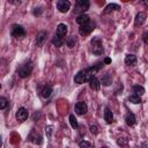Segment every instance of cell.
<instances>
[{
    "mask_svg": "<svg viewBox=\"0 0 148 148\" xmlns=\"http://www.w3.org/2000/svg\"><path fill=\"white\" fill-rule=\"evenodd\" d=\"M57 9L60 13H66L71 9V2L67 0H59L57 2Z\"/></svg>",
    "mask_w": 148,
    "mask_h": 148,
    "instance_id": "obj_8",
    "label": "cell"
},
{
    "mask_svg": "<svg viewBox=\"0 0 148 148\" xmlns=\"http://www.w3.org/2000/svg\"><path fill=\"white\" fill-rule=\"evenodd\" d=\"M28 116H29V112H28V110L25 109V108H20L17 111H16V114H15V117H16V119L20 121V123H23V121H25L27 119H28Z\"/></svg>",
    "mask_w": 148,
    "mask_h": 148,
    "instance_id": "obj_7",
    "label": "cell"
},
{
    "mask_svg": "<svg viewBox=\"0 0 148 148\" xmlns=\"http://www.w3.org/2000/svg\"><path fill=\"white\" fill-rule=\"evenodd\" d=\"M89 6H90V2L88 0H77L75 2V7L73 9V13L74 14H84V12L87 9H89Z\"/></svg>",
    "mask_w": 148,
    "mask_h": 148,
    "instance_id": "obj_3",
    "label": "cell"
},
{
    "mask_svg": "<svg viewBox=\"0 0 148 148\" xmlns=\"http://www.w3.org/2000/svg\"><path fill=\"white\" fill-rule=\"evenodd\" d=\"M133 92L136 96H141L145 94V88L142 86H133Z\"/></svg>",
    "mask_w": 148,
    "mask_h": 148,
    "instance_id": "obj_22",
    "label": "cell"
},
{
    "mask_svg": "<svg viewBox=\"0 0 148 148\" xmlns=\"http://www.w3.org/2000/svg\"><path fill=\"white\" fill-rule=\"evenodd\" d=\"M10 35H12V37H14L16 39H22L25 36V30L20 24H13L12 29H10Z\"/></svg>",
    "mask_w": 148,
    "mask_h": 148,
    "instance_id": "obj_5",
    "label": "cell"
},
{
    "mask_svg": "<svg viewBox=\"0 0 148 148\" xmlns=\"http://www.w3.org/2000/svg\"><path fill=\"white\" fill-rule=\"evenodd\" d=\"M142 148H147V143H146V142H143V145H142Z\"/></svg>",
    "mask_w": 148,
    "mask_h": 148,
    "instance_id": "obj_34",
    "label": "cell"
},
{
    "mask_svg": "<svg viewBox=\"0 0 148 148\" xmlns=\"http://www.w3.org/2000/svg\"><path fill=\"white\" fill-rule=\"evenodd\" d=\"M90 132L91 133H94V134H97L98 133V130H97V126H92V125H90Z\"/></svg>",
    "mask_w": 148,
    "mask_h": 148,
    "instance_id": "obj_29",
    "label": "cell"
},
{
    "mask_svg": "<svg viewBox=\"0 0 148 148\" xmlns=\"http://www.w3.org/2000/svg\"><path fill=\"white\" fill-rule=\"evenodd\" d=\"M102 83H103L104 86H110V84L112 83V77H111V75H110L109 73H106V74L102 77Z\"/></svg>",
    "mask_w": 148,
    "mask_h": 148,
    "instance_id": "obj_23",
    "label": "cell"
},
{
    "mask_svg": "<svg viewBox=\"0 0 148 148\" xmlns=\"http://www.w3.org/2000/svg\"><path fill=\"white\" fill-rule=\"evenodd\" d=\"M51 94H52V86L51 84H45L40 90V96L45 99L49 98L51 96Z\"/></svg>",
    "mask_w": 148,
    "mask_h": 148,
    "instance_id": "obj_11",
    "label": "cell"
},
{
    "mask_svg": "<svg viewBox=\"0 0 148 148\" xmlns=\"http://www.w3.org/2000/svg\"><path fill=\"white\" fill-rule=\"evenodd\" d=\"M32 69H34V64H32V61H31V60H27V61H24L23 64H21V65L18 66V68H17L16 72H17V75H18L20 77L24 79V77H28V76L31 74Z\"/></svg>",
    "mask_w": 148,
    "mask_h": 148,
    "instance_id": "obj_2",
    "label": "cell"
},
{
    "mask_svg": "<svg viewBox=\"0 0 148 148\" xmlns=\"http://www.w3.org/2000/svg\"><path fill=\"white\" fill-rule=\"evenodd\" d=\"M101 148H105V147H101Z\"/></svg>",
    "mask_w": 148,
    "mask_h": 148,
    "instance_id": "obj_36",
    "label": "cell"
},
{
    "mask_svg": "<svg viewBox=\"0 0 148 148\" xmlns=\"http://www.w3.org/2000/svg\"><path fill=\"white\" fill-rule=\"evenodd\" d=\"M146 17H147L146 13H139V14H136L135 20H134L135 25H141V24H143V23L146 22Z\"/></svg>",
    "mask_w": 148,
    "mask_h": 148,
    "instance_id": "obj_16",
    "label": "cell"
},
{
    "mask_svg": "<svg viewBox=\"0 0 148 148\" xmlns=\"http://www.w3.org/2000/svg\"><path fill=\"white\" fill-rule=\"evenodd\" d=\"M8 105V99L3 96H0V110H3Z\"/></svg>",
    "mask_w": 148,
    "mask_h": 148,
    "instance_id": "obj_27",
    "label": "cell"
},
{
    "mask_svg": "<svg viewBox=\"0 0 148 148\" xmlns=\"http://www.w3.org/2000/svg\"><path fill=\"white\" fill-rule=\"evenodd\" d=\"M104 120L108 124H111L113 121V113L111 112V110L109 108H105L104 109Z\"/></svg>",
    "mask_w": 148,
    "mask_h": 148,
    "instance_id": "obj_17",
    "label": "cell"
},
{
    "mask_svg": "<svg viewBox=\"0 0 148 148\" xmlns=\"http://www.w3.org/2000/svg\"><path fill=\"white\" fill-rule=\"evenodd\" d=\"M64 43H65V38H61L57 35H54V37L52 38V44L57 47H61L64 45Z\"/></svg>",
    "mask_w": 148,
    "mask_h": 148,
    "instance_id": "obj_20",
    "label": "cell"
},
{
    "mask_svg": "<svg viewBox=\"0 0 148 148\" xmlns=\"http://www.w3.org/2000/svg\"><path fill=\"white\" fill-rule=\"evenodd\" d=\"M9 3H13V5H20L21 1H9Z\"/></svg>",
    "mask_w": 148,
    "mask_h": 148,
    "instance_id": "obj_31",
    "label": "cell"
},
{
    "mask_svg": "<svg viewBox=\"0 0 148 148\" xmlns=\"http://www.w3.org/2000/svg\"><path fill=\"white\" fill-rule=\"evenodd\" d=\"M67 32H68V28H67V25H66L65 23H60V24H58V27H57V31H56V35H57V36L64 38V37L67 35Z\"/></svg>",
    "mask_w": 148,
    "mask_h": 148,
    "instance_id": "obj_10",
    "label": "cell"
},
{
    "mask_svg": "<svg viewBox=\"0 0 148 148\" xmlns=\"http://www.w3.org/2000/svg\"><path fill=\"white\" fill-rule=\"evenodd\" d=\"M95 29V23H88V24H84V25H80L79 28V34L81 36H88L89 34L92 32V30Z\"/></svg>",
    "mask_w": 148,
    "mask_h": 148,
    "instance_id": "obj_6",
    "label": "cell"
},
{
    "mask_svg": "<svg viewBox=\"0 0 148 148\" xmlns=\"http://www.w3.org/2000/svg\"><path fill=\"white\" fill-rule=\"evenodd\" d=\"M29 140H30L32 143H36V145H40V143L43 142L42 135H39V134L36 133V132H32V133L29 135Z\"/></svg>",
    "mask_w": 148,
    "mask_h": 148,
    "instance_id": "obj_15",
    "label": "cell"
},
{
    "mask_svg": "<svg viewBox=\"0 0 148 148\" xmlns=\"http://www.w3.org/2000/svg\"><path fill=\"white\" fill-rule=\"evenodd\" d=\"M1 145H2V140H1V136H0V148H1Z\"/></svg>",
    "mask_w": 148,
    "mask_h": 148,
    "instance_id": "obj_35",
    "label": "cell"
},
{
    "mask_svg": "<svg viewBox=\"0 0 148 148\" xmlns=\"http://www.w3.org/2000/svg\"><path fill=\"white\" fill-rule=\"evenodd\" d=\"M125 121L128 126H134L135 123H136V119H135V116L132 113V112H128L125 117Z\"/></svg>",
    "mask_w": 148,
    "mask_h": 148,
    "instance_id": "obj_18",
    "label": "cell"
},
{
    "mask_svg": "<svg viewBox=\"0 0 148 148\" xmlns=\"http://www.w3.org/2000/svg\"><path fill=\"white\" fill-rule=\"evenodd\" d=\"M0 88H1V84H0Z\"/></svg>",
    "mask_w": 148,
    "mask_h": 148,
    "instance_id": "obj_37",
    "label": "cell"
},
{
    "mask_svg": "<svg viewBox=\"0 0 148 148\" xmlns=\"http://www.w3.org/2000/svg\"><path fill=\"white\" fill-rule=\"evenodd\" d=\"M91 51L96 56H101L103 53V43L99 37H94L91 39Z\"/></svg>",
    "mask_w": 148,
    "mask_h": 148,
    "instance_id": "obj_4",
    "label": "cell"
},
{
    "mask_svg": "<svg viewBox=\"0 0 148 148\" xmlns=\"http://www.w3.org/2000/svg\"><path fill=\"white\" fill-rule=\"evenodd\" d=\"M136 62H138L136 56L131 54V53H130V54H126V57H125V64H126L127 66H135Z\"/></svg>",
    "mask_w": 148,
    "mask_h": 148,
    "instance_id": "obj_14",
    "label": "cell"
},
{
    "mask_svg": "<svg viewBox=\"0 0 148 148\" xmlns=\"http://www.w3.org/2000/svg\"><path fill=\"white\" fill-rule=\"evenodd\" d=\"M79 146H80V148H91V143L88 142V141H86V140L81 141V142L79 143Z\"/></svg>",
    "mask_w": 148,
    "mask_h": 148,
    "instance_id": "obj_28",
    "label": "cell"
},
{
    "mask_svg": "<svg viewBox=\"0 0 148 148\" xmlns=\"http://www.w3.org/2000/svg\"><path fill=\"white\" fill-rule=\"evenodd\" d=\"M88 82H89V87L92 90H99V88H101V81L96 76H92Z\"/></svg>",
    "mask_w": 148,
    "mask_h": 148,
    "instance_id": "obj_12",
    "label": "cell"
},
{
    "mask_svg": "<svg viewBox=\"0 0 148 148\" xmlns=\"http://www.w3.org/2000/svg\"><path fill=\"white\" fill-rule=\"evenodd\" d=\"M69 124H71V126L73 127V128H77V120H76V118L74 117V114H69Z\"/></svg>",
    "mask_w": 148,
    "mask_h": 148,
    "instance_id": "obj_26",
    "label": "cell"
},
{
    "mask_svg": "<svg viewBox=\"0 0 148 148\" xmlns=\"http://www.w3.org/2000/svg\"><path fill=\"white\" fill-rule=\"evenodd\" d=\"M128 101H130L131 103H133V104H139V103H141V97L133 94V95H131V96L128 97Z\"/></svg>",
    "mask_w": 148,
    "mask_h": 148,
    "instance_id": "obj_24",
    "label": "cell"
},
{
    "mask_svg": "<svg viewBox=\"0 0 148 148\" xmlns=\"http://www.w3.org/2000/svg\"><path fill=\"white\" fill-rule=\"evenodd\" d=\"M103 67V64H96L92 65L88 68H84L80 72H77V74L74 76V82L77 84H82L84 82H88L92 76H95V74Z\"/></svg>",
    "mask_w": 148,
    "mask_h": 148,
    "instance_id": "obj_1",
    "label": "cell"
},
{
    "mask_svg": "<svg viewBox=\"0 0 148 148\" xmlns=\"http://www.w3.org/2000/svg\"><path fill=\"white\" fill-rule=\"evenodd\" d=\"M119 9H120V6L119 5H117V3H109L105 7V9L103 10V14H109V13H111L113 10H119Z\"/></svg>",
    "mask_w": 148,
    "mask_h": 148,
    "instance_id": "obj_19",
    "label": "cell"
},
{
    "mask_svg": "<svg viewBox=\"0 0 148 148\" xmlns=\"http://www.w3.org/2000/svg\"><path fill=\"white\" fill-rule=\"evenodd\" d=\"M66 44H67L68 47H74V45L76 44V37H75V36L68 37V39L66 40Z\"/></svg>",
    "mask_w": 148,
    "mask_h": 148,
    "instance_id": "obj_25",
    "label": "cell"
},
{
    "mask_svg": "<svg viewBox=\"0 0 148 148\" xmlns=\"http://www.w3.org/2000/svg\"><path fill=\"white\" fill-rule=\"evenodd\" d=\"M51 130H52V126H47L46 127V132H47V136L51 135Z\"/></svg>",
    "mask_w": 148,
    "mask_h": 148,
    "instance_id": "obj_30",
    "label": "cell"
},
{
    "mask_svg": "<svg viewBox=\"0 0 148 148\" xmlns=\"http://www.w3.org/2000/svg\"><path fill=\"white\" fill-rule=\"evenodd\" d=\"M89 22H90V17H89L87 14H80V15H77V17H76V23H79L80 25L88 24Z\"/></svg>",
    "mask_w": 148,
    "mask_h": 148,
    "instance_id": "obj_13",
    "label": "cell"
},
{
    "mask_svg": "<svg viewBox=\"0 0 148 148\" xmlns=\"http://www.w3.org/2000/svg\"><path fill=\"white\" fill-rule=\"evenodd\" d=\"M143 42H145V44L147 43V32L143 34Z\"/></svg>",
    "mask_w": 148,
    "mask_h": 148,
    "instance_id": "obj_32",
    "label": "cell"
},
{
    "mask_svg": "<svg viewBox=\"0 0 148 148\" xmlns=\"http://www.w3.org/2000/svg\"><path fill=\"white\" fill-rule=\"evenodd\" d=\"M88 111V106L84 102H77L75 104V112L79 114V116H83L86 114Z\"/></svg>",
    "mask_w": 148,
    "mask_h": 148,
    "instance_id": "obj_9",
    "label": "cell"
},
{
    "mask_svg": "<svg viewBox=\"0 0 148 148\" xmlns=\"http://www.w3.org/2000/svg\"><path fill=\"white\" fill-rule=\"evenodd\" d=\"M45 38H46V32H45V31H40V32H38L37 38H36L37 46H42L43 43H44V40H45Z\"/></svg>",
    "mask_w": 148,
    "mask_h": 148,
    "instance_id": "obj_21",
    "label": "cell"
},
{
    "mask_svg": "<svg viewBox=\"0 0 148 148\" xmlns=\"http://www.w3.org/2000/svg\"><path fill=\"white\" fill-rule=\"evenodd\" d=\"M104 62H105V64H110V62H111V59H110V58H105V59H104Z\"/></svg>",
    "mask_w": 148,
    "mask_h": 148,
    "instance_id": "obj_33",
    "label": "cell"
}]
</instances>
